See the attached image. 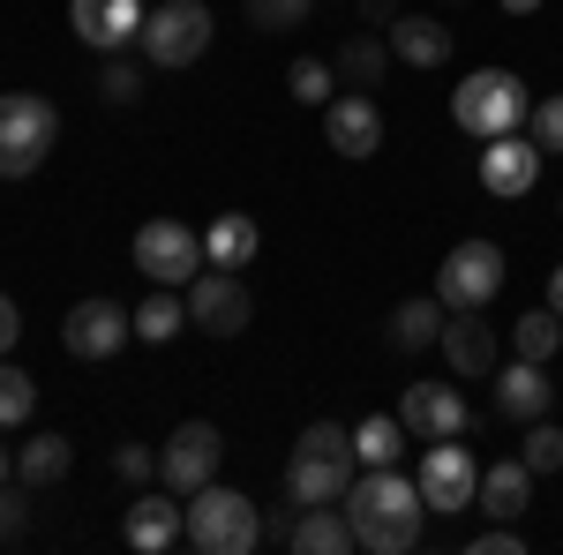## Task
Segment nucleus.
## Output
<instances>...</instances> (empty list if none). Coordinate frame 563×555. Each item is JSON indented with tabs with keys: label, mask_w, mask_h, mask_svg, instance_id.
<instances>
[{
	"label": "nucleus",
	"mask_w": 563,
	"mask_h": 555,
	"mask_svg": "<svg viewBox=\"0 0 563 555\" xmlns=\"http://www.w3.org/2000/svg\"><path fill=\"white\" fill-rule=\"evenodd\" d=\"M339 511H346L353 541H361L368 555H406L413 541H421L429 503H421V480H406L398 466H368V473H353V488L339 496Z\"/></svg>",
	"instance_id": "1"
},
{
	"label": "nucleus",
	"mask_w": 563,
	"mask_h": 555,
	"mask_svg": "<svg viewBox=\"0 0 563 555\" xmlns=\"http://www.w3.org/2000/svg\"><path fill=\"white\" fill-rule=\"evenodd\" d=\"M353 473H361V458H353V428L308 421L301 443H294V458H286V503H294V511L339 503V496L353 488Z\"/></svg>",
	"instance_id": "2"
},
{
	"label": "nucleus",
	"mask_w": 563,
	"mask_h": 555,
	"mask_svg": "<svg viewBox=\"0 0 563 555\" xmlns=\"http://www.w3.org/2000/svg\"><path fill=\"white\" fill-rule=\"evenodd\" d=\"M451 121L474 135V143L519 135L526 121H533V90H526V76H511V68H474L466 84L451 90Z\"/></svg>",
	"instance_id": "3"
},
{
	"label": "nucleus",
	"mask_w": 563,
	"mask_h": 555,
	"mask_svg": "<svg viewBox=\"0 0 563 555\" xmlns=\"http://www.w3.org/2000/svg\"><path fill=\"white\" fill-rule=\"evenodd\" d=\"M188 548L203 555H256L263 548V511L241 488H196L188 496Z\"/></svg>",
	"instance_id": "4"
},
{
	"label": "nucleus",
	"mask_w": 563,
	"mask_h": 555,
	"mask_svg": "<svg viewBox=\"0 0 563 555\" xmlns=\"http://www.w3.org/2000/svg\"><path fill=\"white\" fill-rule=\"evenodd\" d=\"M60 143V113L38 90H8L0 98V180H31Z\"/></svg>",
	"instance_id": "5"
},
{
	"label": "nucleus",
	"mask_w": 563,
	"mask_h": 555,
	"mask_svg": "<svg viewBox=\"0 0 563 555\" xmlns=\"http://www.w3.org/2000/svg\"><path fill=\"white\" fill-rule=\"evenodd\" d=\"M135 45H143L151 68H196L211 53V8L203 0H151Z\"/></svg>",
	"instance_id": "6"
},
{
	"label": "nucleus",
	"mask_w": 563,
	"mask_h": 555,
	"mask_svg": "<svg viewBox=\"0 0 563 555\" xmlns=\"http://www.w3.org/2000/svg\"><path fill=\"white\" fill-rule=\"evenodd\" d=\"M504 278H511V263H504L496 241H459L443 256V270H435V300L451 315H474V308H488V300L504 293Z\"/></svg>",
	"instance_id": "7"
},
{
	"label": "nucleus",
	"mask_w": 563,
	"mask_h": 555,
	"mask_svg": "<svg viewBox=\"0 0 563 555\" xmlns=\"http://www.w3.org/2000/svg\"><path fill=\"white\" fill-rule=\"evenodd\" d=\"M203 263L211 256H203V233L196 225H180V218H143L135 225V270L151 286H188Z\"/></svg>",
	"instance_id": "8"
},
{
	"label": "nucleus",
	"mask_w": 563,
	"mask_h": 555,
	"mask_svg": "<svg viewBox=\"0 0 563 555\" xmlns=\"http://www.w3.org/2000/svg\"><path fill=\"white\" fill-rule=\"evenodd\" d=\"M421 503H429L435 518H451V511H474V488H481V466H474V451L459 443V435H443V443H421Z\"/></svg>",
	"instance_id": "9"
},
{
	"label": "nucleus",
	"mask_w": 563,
	"mask_h": 555,
	"mask_svg": "<svg viewBox=\"0 0 563 555\" xmlns=\"http://www.w3.org/2000/svg\"><path fill=\"white\" fill-rule=\"evenodd\" d=\"M180 300H188V323H196L203 338H241L249 315H256V300H249V286H241V270H196Z\"/></svg>",
	"instance_id": "10"
},
{
	"label": "nucleus",
	"mask_w": 563,
	"mask_h": 555,
	"mask_svg": "<svg viewBox=\"0 0 563 555\" xmlns=\"http://www.w3.org/2000/svg\"><path fill=\"white\" fill-rule=\"evenodd\" d=\"M218 458H225V435L211 421H180L166 435V451H158V480L174 488V496H196V488H211L218 480Z\"/></svg>",
	"instance_id": "11"
},
{
	"label": "nucleus",
	"mask_w": 563,
	"mask_h": 555,
	"mask_svg": "<svg viewBox=\"0 0 563 555\" xmlns=\"http://www.w3.org/2000/svg\"><path fill=\"white\" fill-rule=\"evenodd\" d=\"M129 338H135V315L121 308V300H106V293L76 300V308H68V323H60V345H68L76 360H113Z\"/></svg>",
	"instance_id": "12"
},
{
	"label": "nucleus",
	"mask_w": 563,
	"mask_h": 555,
	"mask_svg": "<svg viewBox=\"0 0 563 555\" xmlns=\"http://www.w3.org/2000/svg\"><path fill=\"white\" fill-rule=\"evenodd\" d=\"M541 158H549V151H541L526 129L519 135H488V143H481V188L511 203V196H526V188L541 180Z\"/></svg>",
	"instance_id": "13"
},
{
	"label": "nucleus",
	"mask_w": 563,
	"mask_h": 555,
	"mask_svg": "<svg viewBox=\"0 0 563 555\" xmlns=\"http://www.w3.org/2000/svg\"><path fill=\"white\" fill-rule=\"evenodd\" d=\"M121 541H129L135 555H166V548H180L188 541V496H135L129 503V518H121Z\"/></svg>",
	"instance_id": "14"
},
{
	"label": "nucleus",
	"mask_w": 563,
	"mask_h": 555,
	"mask_svg": "<svg viewBox=\"0 0 563 555\" xmlns=\"http://www.w3.org/2000/svg\"><path fill=\"white\" fill-rule=\"evenodd\" d=\"M143 8L151 0H68V23L90 53H129L143 38Z\"/></svg>",
	"instance_id": "15"
},
{
	"label": "nucleus",
	"mask_w": 563,
	"mask_h": 555,
	"mask_svg": "<svg viewBox=\"0 0 563 555\" xmlns=\"http://www.w3.org/2000/svg\"><path fill=\"white\" fill-rule=\"evenodd\" d=\"M398 421L413 443H443V435H466V398L459 384H406L398 398Z\"/></svg>",
	"instance_id": "16"
},
{
	"label": "nucleus",
	"mask_w": 563,
	"mask_h": 555,
	"mask_svg": "<svg viewBox=\"0 0 563 555\" xmlns=\"http://www.w3.org/2000/svg\"><path fill=\"white\" fill-rule=\"evenodd\" d=\"M323 135H331L339 158H376L384 151V106L368 90H346V98L323 106Z\"/></svg>",
	"instance_id": "17"
},
{
	"label": "nucleus",
	"mask_w": 563,
	"mask_h": 555,
	"mask_svg": "<svg viewBox=\"0 0 563 555\" xmlns=\"http://www.w3.org/2000/svg\"><path fill=\"white\" fill-rule=\"evenodd\" d=\"M435 345H443L451 376H466V384H481V376H496V360H504V353H496V331L481 323V308H474V315H451Z\"/></svg>",
	"instance_id": "18"
},
{
	"label": "nucleus",
	"mask_w": 563,
	"mask_h": 555,
	"mask_svg": "<svg viewBox=\"0 0 563 555\" xmlns=\"http://www.w3.org/2000/svg\"><path fill=\"white\" fill-rule=\"evenodd\" d=\"M549 406H556V384H549V360H511V368H504V384H496V413L526 428V421H541Z\"/></svg>",
	"instance_id": "19"
},
{
	"label": "nucleus",
	"mask_w": 563,
	"mask_h": 555,
	"mask_svg": "<svg viewBox=\"0 0 563 555\" xmlns=\"http://www.w3.org/2000/svg\"><path fill=\"white\" fill-rule=\"evenodd\" d=\"M533 503V466L526 458H504V466H488L481 473V488H474V511H488L496 525H511V518Z\"/></svg>",
	"instance_id": "20"
},
{
	"label": "nucleus",
	"mask_w": 563,
	"mask_h": 555,
	"mask_svg": "<svg viewBox=\"0 0 563 555\" xmlns=\"http://www.w3.org/2000/svg\"><path fill=\"white\" fill-rule=\"evenodd\" d=\"M390 60H406V68H443V60H451V31H443L435 15H398V23H390Z\"/></svg>",
	"instance_id": "21"
},
{
	"label": "nucleus",
	"mask_w": 563,
	"mask_h": 555,
	"mask_svg": "<svg viewBox=\"0 0 563 555\" xmlns=\"http://www.w3.org/2000/svg\"><path fill=\"white\" fill-rule=\"evenodd\" d=\"M76 466V443L68 435H23V451H15V480L23 488H60Z\"/></svg>",
	"instance_id": "22"
},
{
	"label": "nucleus",
	"mask_w": 563,
	"mask_h": 555,
	"mask_svg": "<svg viewBox=\"0 0 563 555\" xmlns=\"http://www.w3.org/2000/svg\"><path fill=\"white\" fill-rule=\"evenodd\" d=\"M443 323H451V308L435 293L398 300V308H390V345H398V353H429V345L443 338Z\"/></svg>",
	"instance_id": "23"
},
{
	"label": "nucleus",
	"mask_w": 563,
	"mask_h": 555,
	"mask_svg": "<svg viewBox=\"0 0 563 555\" xmlns=\"http://www.w3.org/2000/svg\"><path fill=\"white\" fill-rule=\"evenodd\" d=\"M286 541H294L301 555H353V548H361L339 503H316V511H301V518H294V533H286Z\"/></svg>",
	"instance_id": "24"
},
{
	"label": "nucleus",
	"mask_w": 563,
	"mask_h": 555,
	"mask_svg": "<svg viewBox=\"0 0 563 555\" xmlns=\"http://www.w3.org/2000/svg\"><path fill=\"white\" fill-rule=\"evenodd\" d=\"M256 248H263V233H256V218H249V211H225V218H211V225H203V256H211L218 270L256 263Z\"/></svg>",
	"instance_id": "25"
},
{
	"label": "nucleus",
	"mask_w": 563,
	"mask_h": 555,
	"mask_svg": "<svg viewBox=\"0 0 563 555\" xmlns=\"http://www.w3.org/2000/svg\"><path fill=\"white\" fill-rule=\"evenodd\" d=\"M406 443H413V435H406L398 413H368V421L353 428V458H361V466H398Z\"/></svg>",
	"instance_id": "26"
},
{
	"label": "nucleus",
	"mask_w": 563,
	"mask_h": 555,
	"mask_svg": "<svg viewBox=\"0 0 563 555\" xmlns=\"http://www.w3.org/2000/svg\"><path fill=\"white\" fill-rule=\"evenodd\" d=\"M135 315V338L143 345H166V338H180V323H188V300L174 293V286H158V293L143 300V308H129Z\"/></svg>",
	"instance_id": "27"
},
{
	"label": "nucleus",
	"mask_w": 563,
	"mask_h": 555,
	"mask_svg": "<svg viewBox=\"0 0 563 555\" xmlns=\"http://www.w3.org/2000/svg\"><path fill=\"white\" fill-rule=\"evenodd\" d=\"M556 345H563V315L556 308H533V315L511 323V353H519V360H556Z\"/></svg>",
	"instance_id": "28"
},
{
	"label": "nucleus",
	"mask_w": 563,
	"mask_h": 555,
	"mask_svg": "<svg viewBox=\"0 0 563 555\" xmlns=\"http://www.w3.org/2000/svg\"><path fill=\"white\" fill-rule=\"evenodd\" d=\"M384 60H390V45L376 38V31H361V38H346V53H339V76H346V84H384Z\"/></svg>",
	"instance_id": "29"
},
{
	"label": "nucleus",
	"mask_w": 563,
	"mask_h": 555,
	"mask_svg": "<svg viewBox=\"0 0 563 555\" xmlns=\"http://www.w3.org/2000/svg\"><path fill=\"white\" fill-rule=\"evenodd\" d=\"M31 413H38V384L15 360H0V428H23Z\"/></svg>",
	"instance_id": "30"
},
{
	"label": "nucleus",
	"mask_w": 563,
	"mask_h": 555,
	"mask_svg": "<svg viewBox=\"0 0 563 555\" xmlns=\"http://www.w3.org/2000/svg\"><path fill=\"white\" fill-rule=\"evenodd\" d=\"M533 473H563V428L541 413V421H526V451H519Z\"/></svg>",
	"instance_id": "31"
},
{
	"label": "nucleus",
	"mask_w": 563,
	"mask_h": 555,
	"mask_svg": "<svg viewBox=\"0 0 563 555\" xmlns=\"http://www.w3.org/2000/svg\"><path fill=\"white\" fill-rule=\"evenodd\" d=\"M98 90H106V106H135V98H143V68H135V60H121V53H106Z\"/></svg>",
	"instance_id": "32"
},
{
	"label": "nucleus",
	"mask_w": 563,
	"mask_h": 555,
	"mask_svg": "<svg viewBox=\"0 0 563 555\" xmlns=\"http://www.w3.org/2000/svg\"><path fill=\"white\" fill-rule=\"evenodd\" d=\"M339 68H323V60H294V76H286V90H294V98H301V106H331V98H339Z\"/></svg>",
	"instance_id": "33"
},
{
	"label": "nucleus",
	"mask_w": 563,
	"mask_h": 555,
	"mask_svg": "<svg viewBox=\"0 0 563 555\" xmlns=\"http://www.w3.org/2000/svg\"><path fill=\"white\" fill-rule=\"evenodd\" d=\"M308 8H316V0H249V23H256V31H301Z\"/></svg>",
	"instance_id": "34"
},
{
	"label": "nucleus",
	"mask_w": 563,
	"mask_h": 555,
	"mask_svg": "<svg viewBox=\"0 0 563 555\" xmlns=\"http://www.w3.org/2000/svg\"><path fill=\"white\" fill-rule=\"evenodd\" d=\"M526 135H533L541 151H563V90H556V98H533V121H526Z\"/></svg>",
	"instance_id": "35"
},
{
	"label": "nucleus",
	"mask_w": 563,
	"mask_h": 555,
	"mask_svg": "<svg viewBox=\"0 0 563 555\" xmlns=\"http://www.w3.org/2000/svg\"><path fill=\"white\" fill-rule=\"evenodd\" d=\"M23 525H31V503H23V488L8 480V488H0V548L23 541Z\"/></svg>",
	"instance_id": "36"
},
{
	"label": "nucleus",
	"mask_w": 563,
	"mask_h": 555,
	"mask_svg": "<svg viewBox=\"0 0 563 555\" xmlns=\"http://www.w3.org/2000/svg\"><path fill=\"white\" fill-rule=\"evenodd\" d=\"M113 473H121V480H158V458H151L143 443H121V451H113Z\"/></svg>",
	"instance_id": "37"
},
{
	"label": "nucleus",
	"mask_w": 563,
	"mask_h": 555,
	"mask_svg": "<svg viewBox=\"0 0 563 555\" xmlns=\"http://www.w3.org/2000/svg\"><path fill=\"white\" fill-rule=\"evenodd\" d=\"M474 555H526V541L511 525H488V533H474Z\"/></svg>",
	"instance_id": "38"
},
{
	"label": "nucleus",
	"mask_w": 563,
	"mask_h": 555,
	"mask_svg": "<svg viewBox=\"0 0 563 555\" xmlns=\"http://www.w3.org/2000/svg\"><path fill=\"white\" fill-rule=\"evenodd\" d=\"M15 338H23V308H15V300L0 293V360L15 353Z\"/></svg>",
	"instance_id": "39"
},
{
	"label": "nucleus",
	"mask_w": 563,
	"mask_h": 555,
	"mask_svg": "<svg viewBox=\"0 0 563 555\" xmlns=\"http://www.w3.org/2000/svg\"><path fill=\"white\" fill-rule=\"evenodd\" d=\"M398 15H406V8H398V0H361V23H384V31H390V23H398Z\"/></svg>",
	"instance_id": "40"
},
{
	"label": "nucleus",
	"mask_w": 563,
	"mask_h": 555,
	"mask_svg": "<svg viewBox=\"0 0 563 555\" xmlns=\"http://www.w3.org/2000/svg\"><path fill=\"white\" fill-rule=\"evenodd\" d=\"M549 308H556V315H563V263H556V270H549Z\"/></svg>",
	"instance_id": "41"
},
{
	"label": "nucleus",
	"mask_w": 563,
	"mask_h": 555,
	"mask_svg": "<svg viewBox=\"0 0 563 555\" xmlns=\"http://www.w3.org/2000/svg\"><path fill=\"white\" fill-rule=\"evenodd\" d=\"M8 480H15V451L0 443V488H8Z\"/></svg>",
	"instance_id": "42"
},
{
	"label": "nucleus",
	"mask_w": 563,
	"mask_h": 555,
	"mask_svg": "<svg viewBox=\"0 0 563 555\" xmlns=\"http://www.w3.org/2000/svg\"><path fill=\"white\" fill-rule=\"evenodd\" d=\"M504 8H511V15H533V8H541V0H504Z\"/></svg>",
	"instance_id": "43"
}]
</instances>
